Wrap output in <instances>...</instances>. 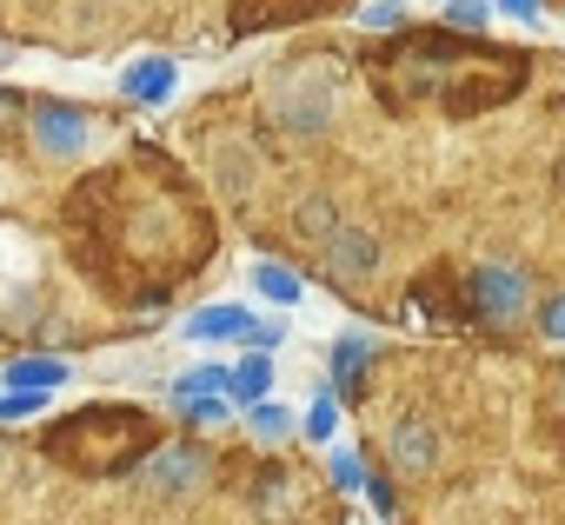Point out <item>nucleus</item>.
Wrapping results in <instances>:
<instances>
[{
	"label": "nucleus",
	"instance_id": "obj_1",
	"mask_svg": "<svg viewBox=\"0 0 565 525\" xmlns=\"http://www.w3.org/2000/svg\"><path fill=\"white\" fill-rule=\"evenodd\" d=\"M266 114L287 127V133H327L333 114H340L333 74H327V67H294V74H279L273 94H266Z\"/></svg>",
	"mask_w": 565,
	"mask_h": 525
},
{
	"label": "nucleus",
	"instance_id": "obj_2",
	"mask_svg": "<svg viewBox=\"0 0 565 525\" xmlns=\"http://www.w3.org/2000/svg\"><path fill=\"white\" fill-rule=\"evenodd\" d=\"M472 307L492 326H519L532 313V280L512 267V259H486V267L472 274Z\"/></svg>",
	"mask_w": 565,
	"mask_h": 525
},
{
	"label": "nucleus",
	"instance_id": "obj_3",
	"mask_svg": "<svg viewBox=\"0 0 565 525\" xmlns=\"http://www.w3.org/2000/svg\"><path fill=\"white\" fill-rule=\"evenodd\" d=\"M327 274H333L340 287H373V280L386 274V246H380V233L340 226V233L327 239Z\"/></svg>",
	"mask_w": 565,
	"mask_h": 525
},
{
	"label": "nucleus",
	"instance_id": "obj_4",
	"mask_svg": "<svg viewBox=\"0 0 565 525\" xmlns=\"http://www.w3.org/2000/svg\"><path fill=\"white\" fill-rule=\"evenodd\" d=\"M386 459H393V472H406V479H426V472H439V459H446V439H439V426H433V419L406 413V419H393V432H386Z\"/></svg>",
	"mask_w": 565,
	"mask_h": 525
},
{
	"label": "nucleus",
	"instance_id": "obj_5",
	"mask_svg": "<svg viewBox=\"0 0 565 525\" xmlns=\"http://www.w3.org/2000/svg\"><path fill=\"white\" fill-rule=\"evenodd\" d=\"M87 133H94V120H87L81 107H67V100H41V107H34V140H41V153H54V160L87 153Z\"/></svg>",
	"mask_w": 565,
	"mask_h": 525
},
{
	"label": "nucleus",
	"instance_id": "obj_6",
	"mask_svg": "<svg viewBox=\"0 0 565 525\" xmlns=\"http://www.w3.org/2000/svg\"><path fill=\"white\" fill-rule=\"evenodd\" d=\"M186 340H200V346H213V340H253V346H273L279 326H259L246 307H200V313H186Z\"/></svg>",
	"mask_w": 565,
	"mask_h": 525
},
{
	"label": "nucleus",
	"instance_id": "obj_7",
	"mask_svg": "<svg viewBox=\"0 0 565 525\" xmlns=\"http://www.w3.org/2000/svg\"><path fill=\"white\" fill-rule=\"evenodd\" d=\"M120 87H127V100H140V107H167L173 100V87H180V74H173V61H134L127 74H120Z\"/></svg>",
	"mask_w": 565,
	"mask_h": 525
},
{
	"label": "nucleus",
	"instance_id": "obj_8",
	"mask_svg": "<svg viewBox=\"0 0 565 525\" xmlns=\"http://www.w3.org/2000/svg\"><path fill=\"white\" fill-rule=\"evenodd\" d=\"M266 386H273V360H266V353H246L239 366H226V393H233V399L259 406V399H266Z\"/></svg>",
	"mask_w": 565,
	"mask_h": 525
},
{
	"label": "nucleus",
	"instance_id": "obj_9",
	"mask_svg": "<svg viewBox=\"0 0 565 525\" xmlns=\"http://www.w3.org/2000/svg\"><path fill=\"white\" fill-rule=\"evenodd\" d=\"M200 472H206V459L186 452V446H173V452L153 459V485H160V492H186V485H200Z\"/></svg>",
	"mask_w": 565,
	"mask_h": 525
},
{
	"label": "nucleus",
	"instance_id": "obj_10",
	"mask_svg": "<svg viewBox=\"0 0 565 525\" xmlns=\"http://www.w3.org/2000/svg\"><path fill=\"white\" fill-rule=\"evenodd\" d=\"M246 426H253V439H266V446L294 439V413L279 406V399H259V406H246Z\"/></svg>",
	"mask_w": 565,
	"mask_h": 525
},
{
	"label": "nucleus",
	"instance_id": "obj_11",
	"mask_svg": "<svg viewBox=\"0 0 565 525\" xmlns=\"http://www.w3.org/2000/svg\"><path fill=\"white\" fill-rule=\"evenodd\" d=\"M253 287L273 300V307H300V274H287V267H273V259H266V267H253Z\"/></svg>",
	"mask_w": 565,
	"mask_h": 525
},
{
	"label": "nucleus",
	"instance_id": "obj_12",
	"mask_svg": "<svg viewBox=\"0 0 565 525\" xmlns=\"http://www.w3.org/2000/svg\"><path fill=\"white\" fill-rule=\"evenodd\" d=\"M8 379H14V393H54L67 379V366L61 360H21V366H8Z\"/></svg>",
	"mask_w": 565,
	"mask_h": 525
},
{
	"label": "nucleus",
	"instance_id": "obj_13",
	"mask_svg": "<svg viewBox=\"0 0 565 525\" xmlns=\"http://www.w3.org/2000/svg\"><path fill=\"white\" fill-rule=\"evenodd\" d=\"M300 233H313V239H333L340 233V213H333V200H300Z\"/></svg>",
	"mask_w": 565,
	"mask_h": 525
},
{
	"label": "nucleus",
	"instance_id": "obj_14",
	"mask_svg": "<svg viewBox=\"0 0 565 525\" xmlns=\"http://www.w3.org/2000/svg\"><path fill=\"white\" fill-rule=\"evenodd\" d=\"M333 432H340V399H333V393H320V399L307 406V439H320V446H327Z\"/></svg>",
	"mask_w": 565,
	"mask_h": 525
},
{
	"label": "nucleus",
	"instance_id": "obj_15",
	"mask_svg": "<svg viewBox=\"0 0 565 525\" xmlns=\"http://www.w3.org/2000/svg\"><path fill=\"white\" fill-rule=\"evenodd\" d=\"M333 373H340V386H353L366 373V340H340L333 346Z\"/></svg>",
	"mask_w": 565,
	"mask_h": 525
},
{
	"label": "nucleus",
	"instance_id": "obj_16",
	"mask_svg": "<svg viewBox=\"0 0 565 525\" xmlns=\"http://www.w3.org/2000/svg\"><path fill=\"white\" fill-rule=\"evenodd\" d=\"M226 413H233V406H226L220 393H206V399H186V419H193V426H220Z\"/></svg>",
	"mask_w": 565,
	"mask_h": 525
},
{
	"label": "nucleus",
	"instance_id": "obj_17",
	"mask_svg": "<svg viewBox=\"0 0 565 525\" xmlns=\"http://www.w3.org/2000/svg\"><path fill=\"white\" fill-rule=\"evenodd\" d=\"M333 485H347V492H360V485H366V465H360V452H333Z\"/></svg>",
	"mask_w": 565,
	"mask_h": 525
},
{
	"label": "nucleus",
	"instance_id": "obj_18",
	"mask_svg": "<svg viewBox=\"0 0 565 525\" xmlns=\"http://www.w3.org/2000/svg\"><path fill=\"white\" fill-rule=\"evenodd\" d=\"M539 333H545V340H558V346H565V293H552V300H545V307H539Z\"/></svg>",
	"mask_w": 565,
	"mask_h": 525
},
{
	"label": "nucleus",
	"instance_id": "obj_19",
	"mask_svg": "<svg viewBox=\"0 0 565 525\" xmlns=\"http://www.w3.org/2000/svg\"><path fill=\"white\" fill-rule=\"evenodd\" d=\"M486 14H492L486 0H452V8H446V21H452V28H486Z\"/></svg>",
	"mask_w": 565,
	"mask_h": 525
},
{
	"label": "nucleus",
	"instance_id": "obj_20",
	"mask_svg": "<svg viewBox=\"0 0 565 525\" xmlns=\"http://www.w3.org/2000/svg\"><path fill=\"white\" fill-rule=\"evenodd\" d=\"M406 21V8H399V0H373V8L360 14V28H399Z\"/></svg>",
	"mask_w": 565,
	"mask_h": 525
},
{
	"label": "nucleus",
	"instance_id": "obj_21",
	"mask_svg": "<svg viewBox=\"0 0 565 525\" xmlns=\"http://www.w3.org/2000/svg\"><path fill=\"white\" fill-rule=\"evenodd\" d=\"M499 14H512L519 28H545V8H539V0H499Z\"/></svg>",
	"mask_w": 565,
	"mask_h": 525
},
{
	"label": "nucleus",
	"instance_id": "obj_22",
	"mask_svg": "<svg viewBox=\"0 0 565 525\" xmlns=\"http://www.w3.org/2000/svg\"><path fill=\"white\" fill-rule=\"evenodd\" d=\"M41 399L47 393H8V399H0V419H28V413H41Z\"/></svg>",
	"mask_w": 565,
	"mask_h": 525
},
{
	"label": "nucleus",
	"instance_id": "obj_23",
	"mask_svg": "<svg viewBox=\"0 0 565 525\" xmlns=\"http://www.w3.org/2000/svg\"><path fill=\"white\" fill-rule=\"evenodd\" d=\"M0 67H8V47H0Z\"/></svg>",
	"mask_w": 565,
	"mask_h": 525
}]
</instances>
